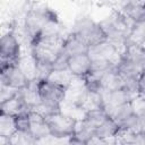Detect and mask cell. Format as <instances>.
<instances>
[{
	"instance_id": "cell-11",
	"label": "cell",
	"mask_w": 145,
	"mask_h": 145,
	"mask_svg": "<svg viewBox=\"0 0 145 145\" xmlns=\"http://www.w3.org/2000/svg\"><path fill=\"white\" fill-rule=\"evenodd\" d=\"M135 133H138L145 137V105L136 109V128Z\"/></svg>"
},
{
	"instance_id": "cell-5",
	"label": "cell",
	"mask_w": 145,
	"mask_h": 145,
	"mask_svg": "<svg viewBox=\"0 0 145 145\" xmlns=\"http://www.w3.org/2000/svg\"><path fill=\"white\" fill-rule=\"evenodd\" d=\"M70 32L79 37L89 49L96 44L108 41L100 23L89 17L78 18Z\"/></svg>"
},
{
	"instance_id": "cell-10",
	"label": "cell",
	"mask_w": 145,
	"mask_h": 145,
	"mask_svg": "<svg viewBox=\"0 0 145 145\" xmlns=\"http://www.w3.org/2000/svg\"><path fill=\"white\" fill-rule=\"evenodd\" d=\"M129 40L145 44V18L133 23V29Z\"/></svg>"
},
{
	"instance_id": "cell-12",
	"label": "cell",
	"mask_w": 145,
	"mask_h": 145,
	"mask_svg": "<svg viewBox=\"0 0 145 145\" xmlns=\"http://www.w3.org/2000/svg\"><path fill=\"white\" fill-rule=\"evenodd\" d=\"M137 97L145 100V69L137 78Z\"/></svg>"
},
{
	"instance_id": "cell-3",
	"label": "cell",
	"mask_w": 145,
	"mask_h": 145,
	"mask_svg": "<svg viewBox=\"0 0 145 145\" xmlns=\"http://www.w3.org/2000/svg\"><path fill=\"white\" fill-rule=\"evenodd\" d=\"M106 40L116 44L119 48H122L130 39L133 22L119 9H114L109 16L99 22Z\"/></svg>"
},
{
	"instance_id": "cell-7",
	"label": "cell",
	"mask_w": 145,
	"mask_h": 145,
	"mask_svg": "<svg viewBox=\"0 0 145 145\" xmlns=\"http://www.w3.org/2000/svg\"><path fill=\"white\" fill-rule=\"evenodd\" d=\"M65 67L74 78L83 82L93 70V60L88 51L74 53L65 58Z\"/></svg>"
},
{
	"instance_id": "cell-8",
	"label": "cell",
	"mask_w": 145,
	"mask_h": 145,
	"mask_svg": "<svg viewBox=\"0 0 145 145\" xmlns=\"http://www.w3.org/2000/svg\"><path fill=\"white\" fill-rule=\"evenodd\" d=\"M33 78H29L25 70L22 68L20 62L9 66L0 67V82L1 86L9 87L14 91H20Z\"/></svg>"
},
{
	"instance_id": "cell-1",
	"label": "cell",
	"mask_w": 145,
	"mask_h": 145,
	"mask_svg": "<svg viewBox=\"0 0 145 145\" xmlns=\"http://www.w3.org/2000/svg\"><path fill=\"white\" fill-rule=\"evenodd\" d=\"M60 26V19L58 14L48 6L35 5L29 7L24 18V32L28 40V43L39 34L49 31L57 29Z\"/></svg>"
},
{
	"instance_id": "cell-6",
	"label": "cell",
	"mask_w": 145,
	"mask_h": 145,
	"mask_svg": "<svg viewBox=\"0 0 145 145\" xmlns=\"http://www.w3.org/2000/svg\"><path fill=\"white\" fill-rule=\"evenodd\" d=\"M22 62V46L15 28L5 32L0 40V67Z\"/></svg>"
},
{
	"instance_id": "cell-2",
	"label": "cell",
	"mask_w": 145,
	"mask_h": 145,
	"mask_svg": "<svg viewBox=\"0 0 145 145\" xmlns=\"http://www.w3.org/2000/svg\"><path fill=\"white\" fill-rule=\"evenodd\" d=\"M39 96L41 100V108L43 113L61 110L62 103L66 100L69 85L52 79L50 77L35 78Z\"/></svg>"
},
{
	"instance_id": "cell-4",
	"label": "cell",
	"mask_w": 145,
	"mask_h": 145,
	"mask_svg": "<svg viewBox=\"0 0 145 145\" xmlns=\"http://www.w3.org/2000/svg\"><path fill=\"white\" fill-rule=\"evenodd\" d=\"M45 122L50 137L57 139H69L72 137L78 127V120L72 116H69L62 110L44 113Z\"/></svg>"
},
{
	"instance_id": "cell-9",
	"label": "cell",
	"mask_w": 145,
	"mask_h": 145,
	"mask_svg": "<svg viewBox=\"0 0 145 145\" xmlns=\"http://www.w3.org/2000/svg\"><path fill=\"white\" fill-rule=\"evenodd\" d=\"M15 134H16V128L12 116L0 113V139L9 144V140Z\"/></svg>"
}]
</instances>
